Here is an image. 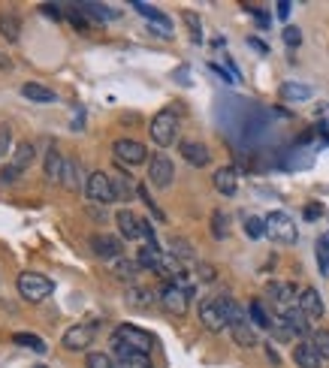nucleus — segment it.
<instances>
[{"instance_id":"f257e3e1","label":"nucleus","mask_w":329,"mask_h":368,"mask_svg":"<svg viewBox=\"0 0 329 368\" xmlns=\"http://www.w3.org/2000/svg\"><path fill=\"white\" fill-rule=\"evenodd\" d=\"M230 308L233 299L227 296H215V299H203L199 302V323H203L208 332H221V329H230Z\"/></svg>"},{"instance_id":"f03ea898","label":"nucleus","mask_w":329,"mask_h":368,"mask_svg":"<svg viewBox=\"0 0 329 368\" xmlns=\"http://www.w3.org/2000/svg\"><path fill=\"white\" fill-rule=\"evenodd\" d=\"M15 284H18V293H22L24 302H43V299H49L54 290V284L45 278L43 272H22Z\"/></svg>"},{"instance_id":"7ed1b4c3","label":"nucleus","mask_w":329,"mask_h":368,"mask_svg":"<svg viewBox=\"0 0 329 368\" xmlns=\"http://www.w3.org/2000/svg\"><path fill=\"white\" fill-rule=\"evenodd\" d=\"M151 139H154V145H160V148H169V145L178 139V115L172 112V109H163V112L151 118Z\"/></svg>"},{"instance_id":"20e7f679","label":"nucleus","mask_w":329,"mask_h":368,"mask_svg":"<svg viewBox=\"0 0 329 368\" xmlns=\"http://www.w3.org/2000/svg\"><path fill=\"white\" fill-rule=\"evenodd\" d=\"M266 236L278 245H296L299 229H296L293 217H290L287 211H272V215L266 217Z\"/></svg>"},{"instance_id":"39448f33","label":"nucleus","mask_w":329,"mask_h":368,"mask_svg":"<svg viewBox=\"0 0 329 368\" xmlns=\"http://www.w3.org/2000/svg\"><path fill=\"white\" fill-rule=\"evenodd\" d=\"M112 344L130 347V351L148 356V353H151V347H154V338H151L148 332H145V329H139V326L124 323V326H118L115 332H112Z\"/></svg>"},{"instance_id":"423d86ee","label":"nucleus","mask_w":329,"mask_h":368,"mask_svg":"<svg viewBox=\"0 0 329 368\" xmlns=\"http://www.w3.org/2000/svg\"><path fill=\"white\" fill-rule=\"evenodd\" d=\"M230 335H233V342L239 347H254V344H257V326L251 323V317L245 314L242 305H236V302L230 308Z\"/></svg>"},{"instance_id":"0eeeda50","label":"nucleus","mask_w":329,"mask_h":368,"mask_svg":"<svg viewBox=\"0 0 329 368\" xmlns=\"http://www.w3.org/2000/svg\"><path fill=\"white\" fill-rule=\"evenodd\" d=\"M85 193L88 199L100 202V206H106V202H115V184H112V176H106V172H91L88 176V184H85Z\"/></svg>"},{"instance_id":"6e6552de","label":"nucleus","mask_w":329,"mask_h":368,"mask_svg":"<svg viewBox=\"0 0 329 368\" xmlns=\"http://www.w3.org/2000/svg\"><path fill=\"white\" fill-rule=\"evenodd\" d=\"M266 293H269L272 305H275L281 314L299 305V290H296V284H290V281H272L266 287Z\"/></svg>"},{"instance_id":"1a4fd4ad","label":"nucleus","mask_w":329,"mask_h":368,"mask_svg":"<svg viewBox=\"0 0 329 368\" xmlns=\"http://www.w3.org/2000/svg\"><path fill=\"white\" fill-rule=\"evenodd\" d=\"M160 302H163V308H167L172 317H185L188 308H190V293L181 290L178 284H167V287L160 290Z\"/></svg>"},{"instance_id":"9d476101","label":"nucleus","mask_w":329,"mask_h":368,"mask_svg":"<svg viewBox=\"0 0 329 368\" xmlns=\"http://www.w3.org/2000/svg\"><path fill=\"white\" fill-rule=\"evenodd\" d=\"M112 154H115L118 163H127V167H139V163H145V158H148L145 145L136 142V139H118L112 145Z\"/></svg>"},{"instance_id":"9b49d317","label":"nucleus","mask_w":329,"mask_h":368,"mask_svg":"<svg viewBox=\"0 0 329 368\" xmlns=\"http://www.w3.org/2000/svg\"><path fill=\"white\" fill-rule=\"evenodd\" d=\"M172 178H176V167H172V160L167 154H154L148 160V181L154 187H169Z\"/></svg>"},{"instance_id":"f8f14e48","label":"nucleus","mask_w":329,"mask_h":368,"mask_svg":"<svg viewBox=\"0 0 329 368\" xmlns=\"http://www.w3.org/2000/svg\"><path fill=\"white\" fill-rule=\"evenodd\" d=\"M91 342H94V326L91 323H79V326H70L67 332H63L61 338V344H63V351H88Z\"/></svg>"},{"instance_id":"ddd939ff","label":"nucleus","mask_w":329,"mask_h":368,"mask_svg":"<svg viewBox=\"0 0 329 368\" xmlns=\"http://www.w3.org/2000/svg\"><path fill=\"white\" fill-rule=\"evenodd\" d=\"M91 251H94V256H100V260H121L124 256V245L121 238L115 236H106V233H97L94 238H91Z\"/></svg>"},{"instance_id":"4468645a","label":"nucleus","mask_w":329,"mask_h":368,"mask_svg":"<svg viewBox=\"0 0 329 368\" xmlns=\"http://www.w3.org/2000/svg\"><path fill=\"white\" fill-rule=\"evenodd\" d=\"M0 36H3L6 43L22 40V15H18L13 6L0 9Z\"/></svg>"},{"instance_id":"2eb2a0df","label":"nucleus","mask_w":329,"mask_h":368,"mask_svg":"<svg viewBox=\"0 0 329 368\" xmlns=\"http://www.w3.org/2000/svg\"><path fill=\"white\" fill-rule=\"evenodd\" d=\"M299 311H303L308 320H321L323 317V299H321V293H317L314 287H305L303 293H299Z\"/></svg>"},{"instance_id":"dca6fc26","label":"nucleus","mask_w":329,"mask_h":368,"mask_svg":"<svg viewBox=\"0 0 329 368\" xmlns=\"http://www.w3.org/2000/svg\"><path fill=\"white\" fill-rule=\"evenodd\" d=\"M115 224H118V229H121V236L127 238V242H133V238H142V217H136L130 208L118 211Z\"/></svg>"},{"instance_id":"f3484780","label":"nucleus","mask_w":329,"mask_h":368,"mask_svg":"<svg viewBox=\"0 0 329 368\" xmlns=\"http://www.w3.org/2000/svg\"><path fill=\"white\" fill-rule=\"evenodd\" d=\"M61 184H63L67 190H85L88 178H85V172H82V163H79V160H72V158L63 160V176H61Z\"/></svg>"},{"instance_id":"a211bd4d","label":"nucleus","mask_w":329,"mask_h":368,"mask_svg":"<svg viewBox=\"0 0 329 368\" xmlns=\"http://www.w3.org/2000/svg\"><path fill=\"white\" fill-rule=\"evenodd\" d=\"M112 351H115L118 368H151V356L136 353L130 347H121V344H112Z\"/></svg>"},{"instance_id":"6ab92c4d","label":"nucleus","mask_w":329,"mask_h":368,"mask_svg":"<svg viewBox=\"0 0 329 368\" xmlns=\"http://www.w3.org/2000/svg\"><path fill=\"white\" fill-rule=\"evenodd\" d=\"M178 154L190 163V167H208V160H212V158H208V148H206V145H203V142H194V139L181 142V145H178Z\"/></svg>"},{"instance_id":"aec40b11","label":"nucleus","mask_w":329,"mask_h":368,"mask_svg":"<svg viewBox=\"0 0 329 368\" xmlns=\"http://www.w3.org/2000/svg\"><path fill=\"white\" fill-rule=\"evenodd\" d=\"M215 190L224 193V197H233L236 190H239V172H236L233 167H221L215 172Z\"/></svg>"},{"instance_id":"412c9836","label":"nucleus","mask_w":329,"mask_h":368,"mask_svg":"<svg viewBox=\"0 0 329 368\" xmlns=\"http://www.w3.org/2000/svg\"><path fill=\"white\" fill-rule=\"evenodd\" d=\"M293 362L299 365V368H321V353L312 347V342H299L296 347H293Z\"/></svg>"},{"instance_id":"4be33fe9","label":"nucleus","mask_w":329,"mask_h":368,"mask_svg":"<svg viewBox=\"0 0 329 368\" xmlns=\"http://www.w3.org/2000/svg\"><path fill=\"white\" fill-rule=\"evenodd\" d=\"M284 323H287V329L293 335H299V338H305V335H312V326H308V317L299 311V305L296 308H290V311H284Z\"/></svg>"},{"instance_id":"5701e85b","label":"nucleus","mask_w":329,"mask_h":368,"mask_svg":"<svg viewBox=\"0 0 329 368\" xmlns=\"http://www.w3.org/2000/svg\"><path fill=\"white\" fill-rule=\"evenodd\" d=\"M22 94L27 100H33V103H54V100H58V94H54L52 88L40 85V82H27V85H22Z\"/></svg>"},{"instance_id":"b1692460","label":"nucleus","mask_w":329,"mask_h":368,"mask_svg":"<svg viewBox=\"0 0 329 368\" xmlns=\"http://www.w3.org/2000/svg\"><path fill=\"white\" fill-rule=\"evenodd\" d=\"M112 184H115V197H118V199H124V202H127V199H133V193L139 190V187L133 184V178L127 176L124 169H118V172H115V176H112Z\"/></svg>"},{"instance_id":"393cba45","label":"nucleus","mask_w":329,"mask_h":368,"mask_svg":"<svg viewBox=\"0 0 329 368\" xmlns=\"http://www.w3.org/2000/svg\"><path fill=\"white\" fill-rule=\"evenodd\" d=\"M63 160H67V158H63V154L54 148V145H52L49 151H45V176H49L52 181H61V176H63Z\"/></svg>"},{"instance_id":"a878e982","label":"nucleus","mask_w":329,"mask_h":368,"mask_svg":"<svg viewBox=\"0 0 329 368\" xmlns=\"http://www.w3.org/2000/svg\"><path fill=\"white\" fill-rule=\"evenodd\" d=\"M139 269H142V266L136 263V260H127V256H121V260L112 263V275H115L118 281H136Z\"/></svg>"},{"instance_id":"bb28decb","label":"nucleus","mask_w":329,"mask_h":368,"mask_svg":"<svg viewBox=\"0 0 329 368\" xmlns=\"http://www.w3.org/2000/svg\"><path fill=\"white\" fill-rule=\"evenodd\" d=\"M160 256L163 251L158 245H142L139 247V254H136V263L142 266V269H151V272H158V263H160Z\"/></svg>"},{"instance_id":"cd10ccee","label":"nucleus","mask_w":329,"mask_h":368,"mask_svg":"<svg viewBox=\"0 0 329 368\" xmlns=\"http://www.w3.org/2000/svg\"><path fill=\"white\" fill-rule=\"evenodd\" d=\"M133 6L139 9V13H142L145 18H148V22H154V24H158V27H160V33H169V31H172V22H169V18L160 13L158 6H148V3H133Z\"/></svg>"},{"instance_id":"c85d7f7f","label":"nucleus","mask_w":329,"mask_h":368,"mask_svg":"<svg viewBox=\"0 0 329 368\" xmlns=\"http://www.w3.org/2000/svg\"><path fill=\"white\" fill-rule=\"evenodd\" d=\"M151 302H154V293L148 287H130L127 290V305H133V308H151Z\"/></svg>"},{"instance_id":"c756f323","label":"nucleus","mask_w":329,"mask_h":368,"mask_svg":"<svg viewBox=\"0 0 329 368\" xmlns=\"http://www.w3.org/2000/svg\"><path fill=\"white\" fill-rule=\"evenodd\" d=\"M248 317H251V323L260 326V329H272V323H275V320L269 317V311L263 308V302H257V299L248 305Z\"/></svg>"},{"instance_id":"7c9ffc66","label":"nucleus","mask_w":329,"mask_h":368,"mask_svg":"<svg viewBox=\"0 0 329 368\" xmlns=\"http://www.w3.org/2000/svg\"><path fill=\"white\" fill-rule=\"evenodd\" d=\"M82 15H91L94 22H109V18H115V13L109 6H100V3H79L76 6Z\"/></svg>"},{"instance_id":"2f4dec72","label":"nucleus","mask_w":329,"mask_h":368,"mask_svg":"<svg viewBox=\"0 0 329 368\" xmlns=\"http://www.w3.org/2000/svg\"><path fill=\"white\" fill-rule=\"evenodd\" d=\"M33 158H36V148H33L31 142H22V145L15 148V160H13V167H15V169H27V167L33 163Z\"/></svg>"},{"instance_id":"473e14b6","label":"nucleus","mask_w":329,"mask_h":368,"mask_svg":"<svg viewBox=\"0 0 329 368\" xmlns=\"http://www.w3.org/2000/svg\"><path fill=\"white\" fill-rule=\"evenodd\" d=\"M281 97L284 100H308L312 97V88L299 85V82H284V85H281Z\"/></svg>"},{"instance_id":"72a5a7b5","label":"nucleus","mask_w":329,"mask_h":368,"mask_svg":"<svg viewBox=\"0 0 329 368\" xmlns=\"http://www.w3.org/2000/svg\"><path fill=\"white\" fill-rule=\"evenodd\" d=\"M227 233H230V215H227L224 208L212 211V236L215 238H227Z\"/></svg>"},{"instance_id":"f704fd0d","label":"nucleus","mask_w":329,"mask_h":368,"mask_svg":"<svg viewBox=\"0 0 329 368\" xmlns=\"http://www.w3.org/2000/svg\"><path fill=\"white\" fill-rule=\"evenodd\" d=\"M169 254L181 263L194 260V247H190V242H185V238H169Z\"/></svg>"},{"instance_id":"c9c22d12","label":"nucleus","mask_w":329,"mask_h":368,"mask_svg":"<svg viewBox=\"0 0 329 368\" xmlns=\"http://www.w3.org/2000/svg\"><path fill=\"white\" fill-rule=\"evenodd\" d=\"M13 342L18 347H31L33 353H45V342H43V338H36V335H31V332H15Z\"/></svg>"},{"instance_id":"e433bc0d","label":"nucleus","mask_w":329,"mask_h":368,"mask_svg":"<svg viewBox=\"0 0 329 368\" xmlns=\"http://www.w3.org/2000/svg\"><path fill=\"white\" fill-rule=\"evenodd\" d=\"M312 347L321 353V360H329V329H314V332H312Z\"/></svg>"},{"instance_id":"4c0bfd02","label":"nucleus","mask_w":329,"mask_h":368,"mask_svg":"<svg viewBox=\"0 0 329 368\" xmlns=\"http://www.w3.org/2000/svg\"><path fill=\"white\" fill-rule=\"evenodd\" d=\"M317 266H321L323 275L329 272V229L321 238H317Z\"/></svg>"},{"instance_id":"58836bf2","label":"nucleus","mask_w":329,"mask_h":368,"mask_svg":"<svg viewBox=\"0 0 329 368\" xmlns=\"http://www.w3.org/2000/svg\"><path fill=\"white\" fill-rule=\"evenodd\" d=\"M245 236H248V238H263V236H266V220H263V217H245Z\"/></svg>"},{"instance_id":"ea45409f","label":"nucleus","mask_w":329,"mask_h":368,"mask_svg":"<svg viewBox=\"0 0 329 368\" xmlns=\"http://www.w3.org/2000/svg\"><path fill=\"white\" fill-rule=\"evenodd\" d=\"M185 24H188L190 36H194V43H203V27H199L197 13H185Z\"/></svg>"},{"instance_id":"a19ab883","label":"nucleus","mask_w":329,"mask_h":368,"mask_svg":"<svg viewBox=\"0 0 329 368\" xmlns=\"http://www.w3.org/2000/svg\"><path fill=\"white\" fill-rule=\"evenodd\" d=\"M88 368H115V362L109 360L106 353H88V360H85Z\"/></svg>"},{"instance_id":"79ce46f5","label":"nucleus","mask_w":329,"mask_h":368,"mask_svg":"<svg viewBox=\"0 0 329 368\" xmlns=\"http://www.w3.org/2000/svg\"><path fill=\"white\" fill-rule=\"evenodd\" d=\"M136 193H139V197L145 199V206H148V208L154 211V217H158V220H163V211H160L158 206H154V199H151V193H148V187H145V184H142V187H139V190H136Z\"/></svg>"},{"instance_id":"37998d69","label":"nucleus","mask_w":329,"mask_h":368,"mask_svg":"<svg viewBox=\"0 0 329 368\" xmlns=\"http://www.w3.org/2000/svg\"><path fill=\"white\" fill-rule=\"evenodd\" d=\"M284 43L287 45H299V43H303V31H299V27H284Z\"/></svg>"},{"instance_id":"c03bdc74","label":"nucleus","mask_w":329,"mask_h":368,"mask_svg":"<svg viewBox=\"0 0 329 368\" xmlns=\"http://www.w3.org/2000/svg\"><path fill=\"white\" fill-rule=\"evenodd\" d=\"M9 142H13V136H9V127L0 124V158H6L9 151Z\"/></svg>"},{"instance_id":"a18cd8bd","label":"nucleus","mask_w":329,"mask_h":368,"mask_svg":"<svg viewBox=\"0 0 329 368\" xmlns=\"http://www.w3.org/2000/svg\"><path fill=\"white\" fill-rule=\"evenodd\" d=\"M321 215H323V206H321V202H308V206H305V220H317Z\"/></svg>"},{"instance_id":"49530a36","label":"nucleus","mask_w":329,"mask_h":368,"mask_svg":"<svg viewBox=\"0 0 329 368\" xmlns=\"http://www.w3.org/2000/svg\"><path fill=\"white\" fill-rule=\"evenodd\" d=\"M70 22H72V27H79V31H88V18L79 13V9H72L70 13Z\"/></svg>"},{"instance_id":"de8ad7c7","label":"nucleus","mask_w":329,"mask_h":368,"mask_svg":"<svg viewBox=\"0 0 329 368\" xmlns=\"http://www.w3.org/2000/svg\"><path fill=\"white\" fill-rule=\"evenodd\" d=\"M18 176H22V169H15V167H6L3 172H0V181H3V184H13Z\"/></svg>"},{"instance_id":"09e8293b","label":"nucleus","mask_w":329,"mask_h":368,"mask_svg":"<svg viewBox=\"0 0 329 368\" xmlns=\"http://www.w3.org/2000/svg\"><path fill=\"white\" fill-rule=\"evenodd\" d=\"M197 272H199V278H203V281H215V269H212V266L199 263V266H197Z\"/></svg>"},{"instance_id":"8fccbe9b","label":"nucleus","mask_w":329,"mask_h":368,"mask_svg":"<svg viewBox=\"0 0 329 368\" xmlns=\"http://www.w3.org/2000/svg\"><path fill=\"white\" fill-rule=\"evenodd\" d=\"M40 9H43V15H49V18H61V6H54V3H52V6L43 3Z\"/></svg>"},{"instance_id":"3c124183","label":"nucleus","mask_w":329,"mask_h":368,"mask_svg":"<svg viewBox=\"0 0 329 368\" xmlns=\"http://www.w3.org/2000/svg\"><path fill=\"white\" fill-rule=\"evenodd\" d=\"M278 18H290V3H287V0H281V3H278Z\"/></svg>"},{"instance_id":"603ef678","label":"nucleus","mask_w":329,"mask_h":368,"mask_svg":"<svg viewBox=\"0 0 329 368\" xmlns=\"http://www.w3.org/2000/svg\"><path fill=\"white\" fill-rule=\"evenodd\" d=\"M251 13H254V15H257V22H260V24H269V15H266V13H263V9H257V6H254V9H251Z\"/></svg>"},{"instance_id":"864d4df0","label":"nucleus","mask_w":329,"mask_h":368,"mask_svg":"<svg viewBox=\"0 0 329 368\" xmlns=\"http://www.w3.org/2000/svg\"><path fill=\"white\" fill-rule=\"evenodd\" d=\"M0 70H6V72H9V70H13V61H9V58H6V54H3V52H0Z\"/></svg>"},{"instance_id":"5fc2aeb1","label":"nucleus","mask_w":329,"mask_h":368,"mask_svg":"<svg viewBox=\"0 0 329 368\" xmlns=\"http://www.w3.org/2000/svg\"><path fill=\"white\" fill-rule=\"evenodd\" d=\"M266 356H269V362H275V365L281 362V360H278V353H275V347H269V344H266Z\"/></svg>"},{"instance_id":"6e6d98bb","label":"nucleus","mask_w":329,"mask_h":368,"mask_svg":"<svg viewBox=\"0 0 329 368\" xmlns=\"http://www.w3.org/2000/svg\"><path fill=\"white\" fill-rule=\"evenodd\" d=\"M33 368H45V365H33Z\"/></svg>"}]
</instances>
